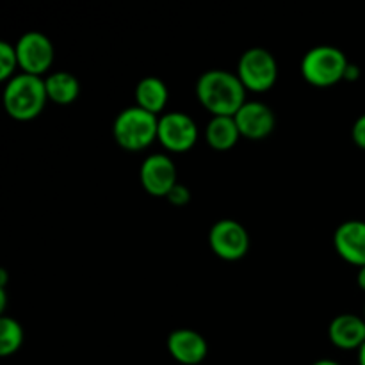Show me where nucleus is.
<instances>
[{"instance_id": "obj_1", "label": "nucleus", "mask_w": 365, "mask_h": 365, "mask_svg": "<svg viewBox=\"0 0 365 365\" xmlns=\"http://www.w3.org/2000/svg\"><path fill=\"white\" fill-rule=\"evenodd\" d=\"M246 93L237 73L223 68L203 71L195 84L196 100L212 116H235L248 102Z\"/></svg>"}, {"instance_id": "obj_2", "label": "nucleus", "mask_w": 365, "mask_h": 365, "mask_svg": "<svg viewBox=\"0 0 365 365\" xmlns=\"http://www.w3.org/2000/svg\"><path fill=\"white\" fill-rule=\"evenodd\" d=\"M4 109L14 121H32L39 118L48 103L45 77L18 73L4 86Z\"/></svg>"}, {"instance_id": "obj_3", "label": "nucleus", "mask_w": 365, "mask_h": 365, "mask_svg": "<svg viewBox=\"0 0 365 365\" xmlns=\"http://www.w3.org/2000/svg\"><path fill=\"white\" fill-rule=\"evenodd\" d=\"M159 116L138 106L125 107L113 121V138L127 152H143L157 143Z\"/></svg>"}, {"instance_id": "obj_4", "label": "nucleus", "mask_w": 365, "mask_h": 365, "mask_svg": "<svg viewBox=\"0 0 365 365\" xmlns=\"http://www.w3.org/2000/svg\"><path fill=\"white\" fill-rule=\"evenodd\" d=\"M349 63L344 52L334 45H317L312 46L299 63V73L307 84L314 88L327 89L344 82L346 70Z\"/></svg>"}, {"instance_id": "obj_5", "label": "nucleus", "mask_w": 365, "mask_h": 365, "mask_svg": "<svg viewBox=\"0 0 365 365\" xmlns=\"http://www.w3.org/2000/svg\"><path fill=\"white\" fill-rule=\"evenodd\" d=\"M235 73L246 91L262 95L271 91L278 81L277 57L264 46H252L241 53Z\"/></svg>"}, {"instance_id": "obj_6", "label": "nucleus", "mask_w": 365, "mask_h": 365, "mask_svg": "<svg viewBox=\"0 0 365 365\" xmlns=\"http://www.w3.org/2000/svg\"><path fill=\"white\" fill-rule=\"evenodd\" d=\"M20 73L46 77L56 57L52 39L39 31H27L14 43Z\"/></svg>"}, {"instance_id": "obj_7", "label": "nucleus", "mask_w": 365, "mask_h": 365, "mask_svg": "<svg viewBox=\"0 0 365 365\" xmlns=\"http://www.w3.org/2000/svg\"><path fill=\"white\" fill-rule=\"evenodd\" d=\"M207 241L214 255L225 262H239L245 259L250 252V242H252L245 225L235 220H228V217L216 221L210 227Z\"/></svg>"}, {"instance_id": "obj_8", "label": "nucleus", "mask_w": 365, "mask_h": 365, "mask_svg": "<svg viewBox=\"0 0 365 365\" xmlns=\"http://www.w3.org/2000/svg\"><path fill=\"white\" fill-rule=\"evenodd\" d=\"M200 128L196 121L182 110H170L159 116L157 143L170 153H185L198 143Z\"/></svg>"}, {"instance_id": "obj_9", "label": "nucleus", "mask_w": 365, "mask_h": 365, "mask_svg": "<svg viewBox=\"0 0 365 365\" xmlns=\"http://www.w3.org/2000/svg\"><path fill=\"white\" fill-rule=\"evenodd\" d=\"M141 187L155 198H166L178 184L177 164L168 153H152L139 166Z\"/></svg>"}, {"instance_id": "obj_10", "label": "nucleus", "mask_w": 365, "mask_h": 365, "mask_svg": "<svg viewBox=\"0 0 365 365\" xmlns=\"http://www.w3.org/2000/svg\"><path fill=\"white\" fill-rule=\"evenodd\" d=\"M241 138L250 141H262L273 134L277 127L274 110L260 100H248L234 116Z\"/></svg>"}, {"instance_id": "obj_11", "label": "nucleus", "mask_w": 365, "mask_h": 365, "mask_svg": "<svg viewBox=\"0 0 365 365\" xmlns=\"http://www.w3.org/2000/svg\"><path fill=\"white\" fill-rule=\"evenodd\" d=\"M166 348L178 365H200L209 355V342L192 328H177L166 339Z\"/></svg>"}, {"instance_id": "obj_12", "label": "nucleus", "mask_w": 365, "mask_h": 365, "mask_svg": "<svg viewBox=\"0 0 365 365\" xmlns=\"http://www.w3.org/2000/svg\"><path fill=\"white\" fill-rule=\"evenodd\" d=\"M334 248L337 255L349 266H365V221H342L334 232Z\"/></svg>"}, {"instance_id": "obj_13", "label": "nucleus", "mask_w": 365, "mask_h": 365, "mask_svg": "<svg viewBox=\"0 0 365 365\" xmlns=\"http://www.w3.org/2000/svg\"><path fill=\"white\" fill-rule=\"evenodd\" d=\"M328 339L342 351H359L365 344V317L356 314H339L328 324Z\"/></svg>"}, {"instance_id": "obj_14", "label": "nucleus", "mask_w": 365, "mask_h": 365, "mask_svg": "<svg viewBox=\"0 0 365 365\" xmlns=\"http://www.w3.org/2000/svg\"><path fill=\"white\" fill-rule=\"evenodd\" d=\"M134 100V106L141 107V109L148 110L155 116H163L164 110H166L168 100H170V89H168V84L163 78L155 77V75H148V77H143L135 84Z\"/></svg>"}, {"instance_id": "obj_15", "label": "nucleus", "mask_w": 365, "mask_h": 365, "mask_svg": "<svg viewBox=\"0 0 365 365\" xmlns=\"http://www.w3.org/2000/svg\"><path fill=\"white\" fill-rule=\"evenodd\" d=\"M203 138H205L209 148L216 150V152H228L239 143L241 132H239L234 116H212L205 125Z\"/></svg>"}, {"instance_id": "obj_16", "label": "nucleus", "mask_w": 365, "mask_h": 365, "mask_svg": "<svg viewBox=\"0 0 365 365\" xmlns=\"http://www.w3.org/2000/svg\"><path fill=\"white\" fill-rule=\"evenodd\" d=\"M45 88L48 102L56 106H71L81 95V82L73 73L64 70L50 71L45 77Z\"/></svg>"}, {"instance_id": "obj_17", "label": "nucleus", "mask_w": 365, "mask_h": 365, "mask_svg": "<svg viewBox=\"0 0 365 365\" xmlns=\"http://www.w3.org/2000/svg\"><path fill=\"white\" fill-rule=\"evenodd\" d=\"M24 327L20 321L11 316H2L0 319V356H11L20 351L24 346Z\"/></svg>"}, {"instance_id": "obj_18", "label": "nucleus", "mask_w": 365, "mask_h": 365, "mask_svg": "<svg viewBox=\"0 0 365 365\" xmlns=\"http://www.w3.org/2000/svg\"><path fill=\"white\" fill-rule=\"evenodd\" d=\"M18 70H20V66H18L14 45L9 41H0V81L9 82L11 78L20 73Z\"/></svg>"}, {"instance_id": "obj_19", "label": "nucleus", "mask_w": 365, "mask_h": 365, "mask_svg": "<svg viewBox=\"0 0 365 365\" xmlns=\"http://www.w3.org/2000/svg\"><path fill=\"white\" fill-rule=\"evenodd\" d=\"M166 200L173 207H185L189 202H191V191H189L187 185H184L178 182V184L171 189L170 195L166 196Z\"/></svg>"}, {"instance_id": "obj_20", "label": "nucleus", "mask_w": 365, "mask_h": 365, "mask_svg": "<svg viewBox=\"0 0 365 365\" xmlns=\"http://www.w3.org/2000/svg\"><path fill=\"white\" fill-rule=\"evenodd\" d=\"M351 139L355 146L360 150H365V113L360 114L351 127Z\"/></svg>"}, {"instance_id": "obj_21", "label": "nucleus", "mask_w": 365, "mask_h": 365, "mask_svg": "<svg viewBox=\"0 0 365 365\" xmlns=\"http://www.w3.org/2000/svg\"><path fill=\"white\" fill-rule=\"evenodd\" d=\"M360 78V66L355 63H349L348 70H346L344 75V82H355Z\"/></svg>"}, {"instance_id": "obj_22", "label": "nucleus", "mask_w": 365, "mask_h": 365, "mask_svg": "<svg viewBox=\"0 0 365 365\" xmlns=\"http://www.w3.org/2000/svg\"><path fill=\"white\" fill-rule=\"evenodd\" d=\"M356 285H359L360 291L365 292V266L356 269Z\"/></svg>"}, {"instance_id": "obj_23", "label": "nucleus", "mask_w": 365, "mask_h": 365, "mask_svg": "<svg viewBox=\"0 0 365 365\" xmlns=\"http://www.w3.org/2000/svg\"><path fill=\"white\" fill-rule=\"evenodd\" d=\"M312 365H342L339 364L337 360H330V359H321V360H316Z\"/></svg>"}, {"instance_id": "obj_24", "label": "nucleus", "mask_w": 365, "mask_h": 365, "mask_svg": "<svg viewBox=\"0 0 365 365\" xmlns=\"http://www.w3.org/2000/svg\"><path fill=\"white\" fill-rule=\"evenodd\" d=\"M359 365H365V344L359 349Z\"/></svg>"}, {"instance_id": "obj_25", "label": "nucleus", "mask_w": 365, "mask_h": 365, "mask_svg": "<svg viewBox=\"0 0 365 365\" xmlns=\"http://www.w3.org/2000/svg\"><path fill=\"white\" fill-rule=\"evenodd\" d=\"M364 317H365V305H364Z\"/></svg>"}]
</instances>
